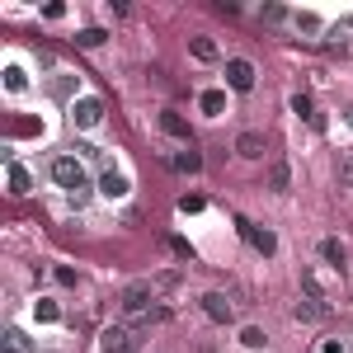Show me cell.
<instances>
[{"instance_id": "obj_1", "label": "cell", "mask_w": 353, "mask_h": 353, "mask_svg": "<svg viewBox=\"0 0 353 353\" xmlns=\"http://www.w3.org/2000/svg\"><path fill=\"white\" fill-rule=\"evenodd\" d=\"M52 179L66 189V198H71L76 208L90 198V179H85V165L76 161V156H57V161H52Z\"/></svg>"}, {"instance_id": "obj_2", "label": "cell", "mask_w": 353, "mask_h": 353, "mask_svg": "<svg viewBox=\"0 0 353 353\" xmlns=\"http://www.w3.org/2000/svg\"><path fill=\"white\" fill-rule=\"evenodd\" d=\"M71 123L85 128V132H90V128H99V123H104V99H94V94L76 99V104H71Z\"/></svg>"}, {"instance_id": "obj_3", "label": "cell", "mask_w": 353, "mask_h": 353, "mask_svg": "<svg viewBox=\"0 0 353 353\" xmlns=\"http://www.w3.org/2000/svg\"><path fill=\"white\" fill-rule=\"evenodd\" d=\"M236 226H241V236H245L250 245H254L259 254H273V250H278V236H273L269 226H254L250 217H236Z\"/></svg>"}, {"instance_id": "obj_4", "label": "cell", "mask_w": 353, "mask_h": 353, "mask_svg": "<svg viewBox=\"0 0 353 353\" xmlns=\"http://www.w3.org/2000/svg\"><path fill=\"white\" fill-rule=\"evenodd\" d=\"M151 301H156L151 283H132V288L123 292V311H128V316H146V311H151Z\"/></svg>"}, {"instance_id": "obj_5", "label": "cell", "mask_w": 353, "mask_h": 353, "mask_svg": "<svg viewBox=\"0 0 353 353\" xmlns=\"http://www.w3.org/2000/svg\"><path fill=\"white\" fill-rule=\"evenodd\" d=\"M99 349H104V353H137V339H132V330L109 325L104 334H99Z\"/></svg>"}, {"instance_id": "obj_6", "label": "cell", "mask_w": 353, "mask_h": 353, "mask_svg": "<svg viewBox=\"0 0 353 353\" xmlns=\"http://www.w3.org/2000/svg\"><path fill=\"white\" fill-rule=\"evenodd\" d=\"M203 311H208V321H217V325H231V321H236V306H231L226 292H208V297H203Z\"/></svg>"}, {"instance_id": "obj_7", "label": "cell", "mask_w": 353, "mask_h": 353, "mask_svg": "<svg viewBox=\"0 0 353 353\" xmlns=\"http://www.w3.org/2000/svg\"><path fill=\"white\" fill-rule=\"evenodd\" d=\"M226 85H231V90H254V66H250V61H245V57H236V61H226Z\"/></svg>"}, {"instance_id": "obj_8", "label": "cell", "mask_w": 353, "mask_h": 353, "mask_svg": "<svg viewBox=\"0 0 353 353\" xmlns=\"http://www.w3.org/2000/svg\"><path fill=\"white\" fill-rule=\"evenodd\" d=\"M99 193H104V198H128V193H132V184H128V174H118V170H104V174H99Z\"/></svg>"}, {"instance_id": "obj_9", "label": "cell", "mask_w": 353, "mask_h": 353, "mask_svg": "<svg viewBox=\"0 0 353 353\" xmlns=\"http://www.w3.org/2000/svg\"><path fill=\"white\" fill-rule=\"evenodd\" d=\"M236 151H241L245 161H259V156H264V137L259 132H241L236 137Z\"/></svg>"}, {"instance_id": "obj_10", "label": "cell", "mask_w": 353, "mask_h": 353, "mask_svg": "<svg viewBox=\"0 0 353 353\" xmlns=\"http://www.w3.org/2000/svg\"><path fill=\"white\" fill-rule=\"evenodd\" d=\"M161 128H165L170 137H179V141L189 146V123H184V118H179L174 109H165V113H161Z\"/></svg>"}, {"instance_id": "obj_11", "label": "cell", "mask_w": 353, "mask_h": 353, "mask_svg": "<svg viewBox=\"0 0 353 353\" xmlns=\"http://www.w3.org/2000/svg\"><path fill=\"white\" fill-rule=\"evenodd\" d=\"M174 170H184V174H198V170H203V156H198L193 146H184V151H174Z\"/></svg>"}, {"instance_id": "obj_12", "label": "cell", "mask_w": 353, "mask_h": 353, "mask_svg": "<svg viewBox=\"0 0 353 353\" xmlns=\"http://www.w3.org/2000/svg\"><path fill=\"white\" fill-rule=\"evenodd\" d=\"M28 189H33V174H28L24 165H10V193H19V198H24Z\"/></svg>"}, {"instance_id": "obj_13", "label": "cell", "mask_w": 353, "mask_h": 353, "mask_svg": "<svg viewBox=\"0 0 353 353\" xmlns=\"http://www.w3.org/2000/svg\"><path fill=\"white\" fill-rule=\"evenodd\" d=\"M189 52L198 57V61H217V43H212V38H189Z\"/></svg>"}, {"instance_id": "obj_14", "label": "cell", "mask_w": 353, "mask_h": 353, "mask_svg": "<svg viewBox=\"0 0 353 353\" xmlns=\"http://www.w3.org/2000/svg\"><path fill=\"white\" fill-rule=\"evenodd\" d=\"M198 104H203V113H212V118H217V113L226 109V94H221V90H203V94H198Z\"/></svg>"}, {"instance_id": "obj_15", "label": "cell", "mask_w": 353, "mask_h": 353, "mask_svg": "<svg viewBox=\"0 0 353 353\" xmlns=\"http://www.w3.org/2000/svg\"><path fill=\"white\" fill-rule=\"evenodd\" d=\"M5 90H10V94H24V90H28V76L19 71V66H10V71H5Z\"/></svg>"}, {"instance_id": "obj_16", "label": "cell", "mask_w": 353, "mask_h": 353, "mask_svg": "<svg viewBox=\"0 0 353 353\" xmlns=\"http://www.w3.org/2000/svg\"><path fill=\"white\" fill-rule=\"evenodd\" d=\"M5 349H14V353H33V344H28L24 330H5Z\"/></svg>"}, {"instance_id": "obj_17", "label": "cell", "mask_w": 353, "mask_h": 353, "mask_svg": "<svg viewBox=\"0 0 353 353\" xmlns=\"http://www.w3.org/2000/svg\"><path fill=\"white\" fill-rule=\"evenodd\" d=\"M104 38H109L104 28H81V33H76V48H99Z\"/></svg>"}, {"instance_id": "obj_18", "label": "cell", "mask_w": 353, "mask_h": 353, "mask_svg": "<svg viewBox=\"0 0 353 353\" xmlns=\"http://www.w3.org/2000/svg\"><path fill=\"white\" fill-rule=\"evenodd\" d=\"M33 311H38V321H43V325H57V321H61V306H57V301H38Z\"/></svg>"}, {"instance_id": "obj_19", "label": "cell", "mask_w": 353, "mask_h": 353, "mask_svg": "<svg viewBox=\"0 0 353 353\" xmlns=\"http://www.w3.org/2000/svg\"><path fill=\"white\" fill-rule=\"evenodd\" d=\"M321 311H325V306H321V301H316V297L297 301V321H321Z\"/></svg>"}, {"instance_id": "obj_20", "label": "cell", "mask_w": 353, "mask_h": 353, "mask_svg": "<svg viewBox=\"0 0 353 353\" xmlns=\"http://www.w3.org/2000/svg\"><path fill=\"white\" fill-rule=\"evenodd\" d=\"M292 113H301L306 123H316V128H321V118L311 113V99H306V94H292Z\"/></svg>"}, {"instance_id": "obj_21", "label": "cell", "mask_w": 353, "mask_h": 353, "mask_svg": "<svg viewBox=\"0 0 353 353\" xmlns=\"http://www.w3.org/2000/svg\"><path fill=\"white\" fill-rule=\"evenodd\" d=\"M241 344H245V349H264V330L245 325V330H241Z\"/></svg>"}, {"instance_id": "obj_22", "label": "cell", "mask_w": 353, "mask_h": 353, "mask_svg": "<svg viewBox=\"0 0 353 353\" xmlns=\"http://www.w3.org/2000/svg\"><path fill=\"white\" fill-rule=\"evenodd\" d=\"M321 254H325L330 264H344V245H339V241H325V245H321Z\"/></svg>"}, {"instance_id": "obj_23", "label": "cell", "mask_w": 353, "mask_h": 353, "mask_svg": "<svg viewBox=\"0 0 353 353\" xmlns=\"http://www.w3.org/2000/svg\"><path fill=\"white\" fill-rule=\"evenodd\" d=\"M292 24H297L301 33H321V19H316V14H297Z\"/></svg>"}, {"instance_id": "obj_24", "label": "cell", "mask_w": 353, "mask_h": 353, "mask_svg": "<svg viewBox=\"0 0 353 353\" xmlns=\"http://www.w3.org/2000/svg\"><path fill=\"white\" fill-rule=\"evenodd\" d=\"M203 208H208V203H203L198 193H189V198H179V212H203Z\"/></svg>"}, {"instance_id": "obj_25", "label": "cell", "mask_w": 353, "mask_h": 353, "mask_svg": "<svg viewBox=\"0 0 353 353\" xmlns=\"http://www.w3.org/2000/svg\"><path fill=\"white\" fill-rule=\"evenodd\" d=\"M283 19H288V10H283V5H269V10H264V24H283Z\"/></svg>"}, {"instance_id": "obj_26", "label": "cell", "mask_w": 353, "mask_h": 353, "mask_svg": "<svg viewBox=\"0 0 353 353\" xmlns=\"http://www.w3.org/2000/svg\"><path fill=\"white\" fill-rule=\"evenodd\" d=\"M76 151H81V161H104V151H99V146H90V141H81Z\"/></svg>"}, {"instance_id": "obj_27", "label": "cell", "mask_w": 353, "mask_h": 353, "mask_svg": "<svg viewBox=\"0 0 353 353\" xmlns=\"http://www.w3.org/2000/svg\"><path fill=\"white\" fill-rule=\"evenodd\" d=\"M269 179H273V189H288V165H273Z\"/></svg>"}, {"instance_id": "obj_28", "label": "cell", "mask_w": 353, "mask_h": 353, "mask_svg": "<svg viewBox=\"0 0 353 353\" xmlns=\"http://www.w3.org/2000/svg\"><path fill=\"white\" fill-rule=\"evenodd\" d=\"M339 179H344V184H353V161H344V165H339Z\"/></svg>"}, {"instance_id": "obj_29", "label": "cell", "mask_w": 353, "mask_h": 353, "mask_svg": "<svg viewBox=\"0 0 353 353\" xmlns=\"http://www.w3.org/2000/svg\"><path fill=\"white\" fill-rule=\"evenodd\" d=\"M325 353H344V344L339 339H325Z\"/></svg>"}, {"instance_id": "obj_30", "label": "cell", "mask_w": 353, "mask_h": 353, "mask_svg": "<svg viewBox=\"0 0 353 353\" xmlns=\"http://www.w3.org/2000/svg\"><path fill=\"white\" fill-rule=\"evenodd\" d=\"M5 353H14V349H5Z\"/></svg>"}]
</instances>
